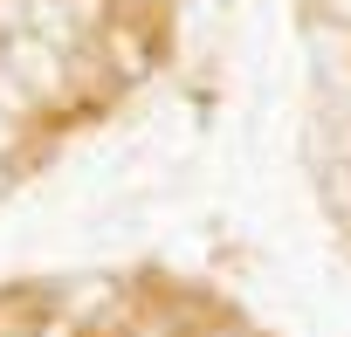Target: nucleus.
<instances>
[{"label":"nucleus","instance_id":"obj_1","mask_svg":"<svg viewBox=\"0 0 351 337\" xmlns=\"http://www.w3.org/2000/svg\"><path fill=\"white\" fill-rule=\"evenodd\" d=\"M0 62L14 69V83H21L28 97H62V90H69V55L49 49L42 35H28V28L0 42Z\"/></svg>","mask_w":351,"mask_h":337},{"label":"nucleus","instance_id":"obj_2","mask_svg":"<svg viewBox=\"0 0 351 337\" xmlns=\"http://www.w3.org/2000/svg\"><path fill=\"white\" fill-rule=\"evenodd\" d=\"M35 316H42L35 296H0V337H35Z\"/></svg>","mask_w":351,"mask_h":337},{"label":"nucleus","instance_id":"obj_3","mask_svg":"<svg viewBox=\"0 0 351 337\" xmlns=\"http://www.w3.org/2000/svg\"><path fill=\"white\" fill-rule=\"evenodd\" d=\"M324 200H330V214H337V227H351V158H337V165H324Z\"/></svg>","mask_w":351,"mask_h":337},{"label":"nucleus","instance_id":"obj_4","mask_svg":"<svg viewBox=\"0 0 351 337\" xmlns=\"http://www.w3.org/2000/svg\"><path fill=\"white\" fill-rule=\"evenodd\" d=\"M14 145H21V117H0V158H8Z\"/></svg>","mask_w":351,"mask_h":337},{"label":"nucleus","instance_id":"obj_5","mask_svg":"<svg viewBox=\"0 0 351 337\" xmlns=\"http://www.w3.org/2000/svg\"><path fill=\"white\" fill-rule=\"evenodd\" d=\"M317 8H324V21H344L351 28V0H317Z\"/></svg>","mask_w":351,"mask_h":337},{"label":"nucleus","instance_id":"obj_6","mask_svg":"<svg viewBox=\"0 0 351 337\" xmlns=\"http://www.w3.org/2000/svg\"><path fill=\"white\" fill-rule=\"evenodd\" d=\"M200 337H248L241 323H221V330H200Z\"/></svg>","mask_w":351,"mask_h":337},{"label":"nucleus","instance_id":"obj_7","mask_svg":"<svg viewBox=\"0 0 351 337\" xmlns=\"http://www.w3.org/2000/svg\"><path fill=\"white\" fill-rule=\"evenodd\" d=\"M0 186H8V158H0Z\"/></svg>","mask_w":351,"mask_h":337}]
</instances>
